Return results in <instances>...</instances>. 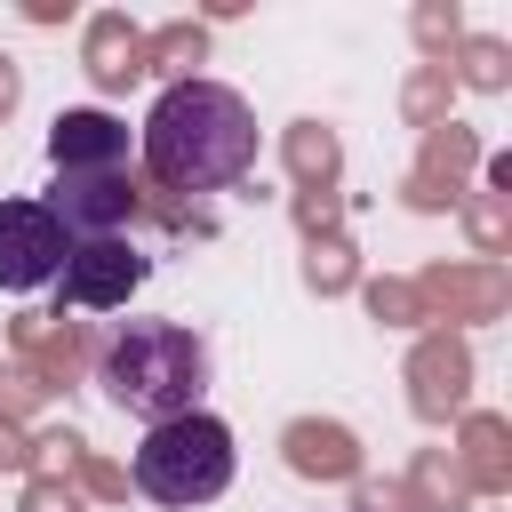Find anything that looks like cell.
I'll return each mask as SVG.
<instances>
[{
    "label": "cell",
    "mask_w": 512,
    "mask_h": 512,
    "mask_svg": "<svg viewBox=\"0 0 512 512\" xmlns=\"http://www.w3.org/2000/svg\"><path fill=\"white\" fill-rule=\"evenodd\" d=\"M136 160L168 192H224L256 168V112L224 80H176L136 128Z\"/></svg>",
    "instance_id": "6da1fadb"
},
{
    "label": "cell",
    "mask_w": 512,
    "mask_h": 512,
    "mask_svg": "<svg viewBox=\"0 0 512 512\" xmlns=\"http://www.w3.org/2000/svg\"><path fill=\"white\" fill-rule=\"evenodd\" d=\"M96 384L112 392V408H128L144 424L192 416L208 392V344L184 320H120L96 360Z\"/></svg>",
    "instance_id": "7a4b0ae2"
},
{
    "label": "cell",
    "mask_w": 512,
    "mask_h": 512,
    "mask_svg": "<svg viewBox=\"0 0 512 512\" xmlns=\"http://www.w3.org/2000/svg\"><path fill=\"white\" fill-rule=\"evenodd\" d=\"M232 424L192 408V416H168V424H144L136 440V488L168 512H192V504H216L232 488Z\"/></svg>",
    "instance_id": "3957f363"
},
{
    "label": "cell",
    "mask_w": 512,
    "mask_h": 512,
    "mask_svg": "<svg viewBox=\"0 0 512 512\" xmlns=\"http://www.w3.org/2000/svg\"><path fill=\"white\" fill-rule=\"evenodd\" d=\"M144 280H152V256H144L128 232H104V240H72V248H64L56 296H64L72 312H120Z\"/></svg>",
    "instance_id": "277c9868"
},
{
    "label": "cell",
    "mask_w": 512,
    "mask_h": 512,
    "mask_svg": "<svg viewBox=\"0 0 512 512\" xmlns=\"http://www.w3.org/2000/svg\"><path fill=\"white\" fill-rule=\"evenodd\" d=\"M64 224L48 216V200H0V288L8 296H32V288H56L64 272Z\"/></svg>",
    "instance_id": "5b68a950"
},
{
    "label": "cell",
    "mask_w": 512,
    "mask_h": 512,
    "mask_svg": "<svg viewBox=\"0 0 512 512\" xmlns=\"http://www.w3.org/2000/svg\"><path fill=\"white\" fill-rule=\"evenodd\" d=\"M128 120H112V112H96V104H80V112H56V128H48V160H56V176H128Z\"/></svg>",
    "instance_id": "8992f818"
},
{
    "label": "cell",
    "mask_w": 512,
    "mask_h": 512,
    "mask_svg": "<svg viewBox=\"0 0 512 512\" xmlns=\"http://www.w3.org/2000/svg\"><path fill=\"white\" fill-rule=\"evenodd\" d=\"M128 208H136L128 176H56L48 192V216L64 224V240H104L128 224Z\"/></svg>",
    "instance_id": "52a82bcc"
}]
</instances>
